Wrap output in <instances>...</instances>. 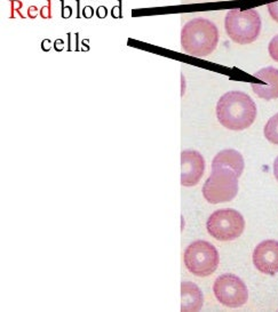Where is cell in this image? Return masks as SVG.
<instances>
[{"instance_id":"8992f818","label":"cell","mask_w":278,"mask_h":312,"mask_svg":"<svg viewBox=\"0 0 278 312\" xmlns=\"http://www.w3.org/2000/svg\"><path fill=\"white\" fill-rule=\"evenodd\" d=\"M206 229L216 240L231 241L242 236L245 229V219L239 212L232 208L218 209L208 217Z\"/></svg>"},{"instance_id":"e0dca14e","label":"cell","mask_w":278,"mask_h":312,"mask_svg":"<svg viewBox=\"0 0 278 312\" xmlns=\"http://www.w3.org/2000/svg\"><path fill=\"white\" fill-rule=\"evenodd\" d=\"M40 16L43 17V19H46V20L51 19V0H48L47 5L41 7Z\"/></svg>"},{"instance_id":"7a4b0ae2","label":"cell","mask_w":278,"mask_h":312,"mask_svg":"<svg viewBox=\"0 0 278 312\" xmlns=\"http://www.w3.org/2000/svg\"><path fill=\"white\" fill-rule=\"evenodd\" d=\"M218 44V26L205 17H195L182 26L181 47L190 56H207L215 50Z\"/></svg>"},{"instance_id":"ac0fdd59","label":"cell","mask_w":278,"mask_h":312,"mask_svg":"<svg viewBox=\"0 0 278 312\" xmlns=\"http://www.w3.org/2000/svg\"><path fill=\"white\" fill-rule=\"evenodd\" d=\"M123 5H122V0H119V5L118 6H113V8L111 10V16L113 19H122L123 17Z\"/></svg>"},{"instance_id":"5bb4252c","label":"cell","mask_w":278,"mask_h":312,"mask_svg":"<svg viewBox=\"0 0 278 312\" xmlns=\"http://www.w3.org/2000/svg\"><path fill=\"white\" fill-rule=\"evenodd\" d=\"M9 3H10V15H9L10 19H15V14L14 13L19 14L21 19H24V15L21 13V8L23 7V2L21 1V0H10Z\"/></svg>"},{"instance_id":"8fae6325","label":"cell","mask_w":278,"mask_h":312,"mask_svg":"<svg viewBox=\"0 0 278 312\" xmlns=\"http://www.w3.org/2000/svg\"><path fill=\"white\" fill-rule=\"evenodd\" d=\"M214 168H228L235 171L237 176L240 177L244 170L243 156L233 149L220 151L212 161V169Z\"/></svg>"},{"instance_id":"9a60e30c","label":"cell","mask_w":278,"mask_h":312,"mask_svg":"<svg viewBox=\"0 0 278 312\" xmlns=\"http://www.w3.org/2000/svg\"><path fill=\"white\" fill-rule=\"evenodd\" d=\"M268 51H269L270 57L274 61L278 62V34L270 40L269 45H268Z\"/></svg>"},{"instance_id":"d6986e66","label":"cell","mask_w":278,"mask_h":312,"mask_svg":"<svg viewBox=\"0 0 278 312\" xmlns=\"http://www.w3.org/2000/svg\"><path fill=\"white\" fill-rule=\"evenodd\" d=\"M61 3H62V17L63 19H69V17H71L72 15V8L70 6H65L64 5V0H61Z\"/></svg>"},{"instance_id":"2e32d148","label":"cell","mask_w":278,"mask_h":312,"mask_svg":"<svg viewBox=\"0 0 278 312\" xmlns=\"http://www.w3.org/2000/svg\"><path fill=\"white\" fill-rule=\"evenodd\" d=\"M268 12H269V15L271 16L275 22L278 23V0H274L273 2L268 3L267 5Z\"/></svg>"},{"instance_id":"4fadbf2b","label":"cell","mask_w":278,"mask_h":312,"mask_svg":"<svg viewBox=\"0 0 278 312\" xmlns=\"http://www.w3.org/2000/svg\"><path fill=\"white\" fill-rule=\"evenodd\" d=\"M264 137L270 143L278 145V112L271 117L264 126Z\"/></svg>"},{"instance_id":"ba28073f","label":"cell","mask_w":278,"mask_h":312,"mask_svg":"<svg viewBox=\"0 0 278 312\" xmlns=\"http://www.w3.org/2000/svg\"><path fill=\"white\" fill-rule=\"evenodd\" d=\"M253 264L261 273L275 276L278 273V241L263 240L253 252Z\"/></svg>"},{"instance_id":"30bf717a","label":"cell","mask_w":278,"mask_h":312,"mask_svg":"<svg viewBox=\"0 0 278 312\" xmlns=\"http://www.w3.org/2000/svg\"><path fill=\"white\" fill-rule=\"evenodd\" d=\"M253 75L260 81L251 85L257 97L266 101L278 98V69L267 67L255 72Z\"/></svg>"},{"instance_id":"9c48e42d","label":"cell","mask_w":278,"mask_h":312,"mask_svg":"<svg viewBox=\"0 0 278 312\" xmlns=\"http://www.w3.org/2000/svg\"><path fill=\"white\" fill-rule=\"evenodd\" d=\"M205 170V160L195 150H185L181 153V184L194 187L201 181Z\"/></svg>"},{"instance_id":"5b68a950","label":"cell","mask_w":278,"mask_h":312,"mask_svg":"<svg viewBox=\"0 0 278 312\" xmlns=\"http://www.w3.org/2000/svg\"><path fill=\"white\" fill-rule=\"evenodd\" d=\"M184 264L188 271L197 277H207L218 269L219 253L211 242L197 240L184 250Z\"/></svg>"},{"instance_id":"277c9868","label":"cell","mask_w":278,"mask_h":312,"mask_svg":"<svg viewBox=\"0 0 278 312\" xmlns=\"http://www.w3.org/2000/svg\"><path fill=\"white\" fill-rule=\"evenodd\" d=\"M238 176L228 168H214L202 187V195L209 204L231 201L238 192Z\"/></svg>"},{"instance_id":"6da1fadb","label":"cell","mask_w":278,"mask_h":312,"mask_svg":"<svg viewBox=\"0 0 278 312\" xmlns=\"http://www.w3.org/2000/svg\"><path fill=\"white\" fill-rule=\"evenodd\" d=\"M256 105L251 96L239 91L223 94L216 104V118L227 129L244 130L256 118Z\"/></svg>"},{"instance_id":"7c38bea8","label":"cell","mask_w":278,"mask_h":312,"mask_svg":"<svg viewBox=\"0 0 278 312\" xmlns=\"http://www.w3.org/2000/svg\"><path fill=\"white\" fill-rule=\"evenodd\" d=\"M204 303V296L202 290L194 283L181 284V310L182 311H199Z\"/></svg>"},{"instance_id":"603a6c76","label":"cell","mask_w":278,"mask_h":312,"mask_svg":"<svg viewBox=\"0 0 278 312\" xmlns=\"http://www.w3.org/2000/svg\"><path fill=\"white\" fill-rule=\"evenodd\" d=\"M274 175L275 178L278 181V157L274 161Z\"/></svg>"},{"instance_id":"3957f363","label":"cell","mask_w":278,"mask_h":312,"mask_svg":"<svg viewBox=\"0 0 278 312\" xmlns=\"http://www.w3.org/2000/svg\"><path fill=\"white\" fill-rule=\"evenodd\" d=\"M261 17L256 9L232 8L227 13L225 29L233 43L249 45L255 41L261 32Z\"/></svg>"},{"instance_id":"44dd1931","label":"cell","mask_w":278,"mask_h":312,"mask_svg":"<svg viewBox=\"0 0 278 312\" xmlns=\"http://www.w3.org/2000/svg\"><path fill=\"white\" fill-rule=\"evenodd\" d=\"M94 8H93L92 6H85L84 9H82V16L85 17V19H92L93 15H94Z\"/></svg>"},{"instance_id":"ffe728a7","label":"cell","mask_w":278,"mask_h":312,"mask_svg":"<svg viewBox=\"0 0 278 312\" xmlns=\"http://www.w3.org/2000/svg\"><path fill=\"white\" fill-rule=\"evenodd\" d=\"M38 15H40V10L38 9L37 6H30L29 9H27V16L30 17V19L34 20Z\"/></svg>"},{"instance_id":"7402d4cb","label":"cell","mask_w":278,"mask_h":312,"mask_svg":"<svg viewBox=\"0 0 278 312\" xmlns=\"http://www.w3.org/2000/svg\"><path fill=\"white\" fill-rule=\"evenodd\" d=\"M106 15H108V9H106L105 6H100L96 9V16L99 19H105Z\"/></svg>"},{"instance_id":"52a82bcc","label":"cell","mask_w":278,"mask_h":312,"mask_svg":"<svg viewBox=\"0 0 278 312\" xmlns=\"http://www.w3.org/2000/svg\"><path fill=\"white\" fill-rule=\"evenodd\" d=\"M213 291L220 303L228 308L243 307L249 300V289L239 277L231 273L221 274L213 285Z\"/></svg>"}]
</instances>
